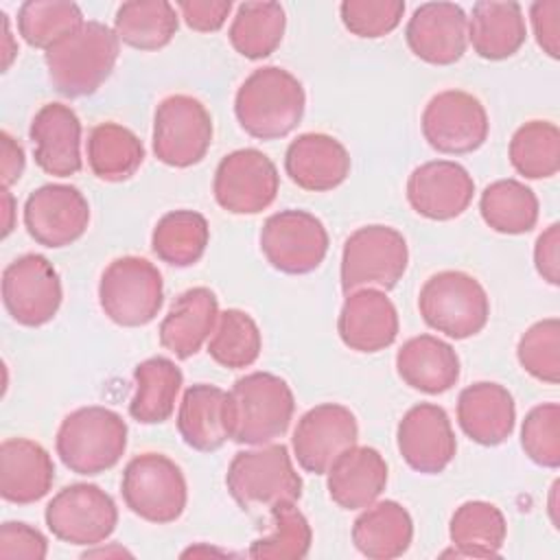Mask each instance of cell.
<instances>
[{
	"label": "cell",
	"mask_w": 560,
	"mask_h": 560,
	"mask_svg": "<svg viewBox=\"0 0 560 560\" xmlns=\"http://www.w3.org/2000/svg\"><path fill=\"white\" fill-rule=\"evenodd\" d=\"M304 107L302 83L280 66L256 68L234 96V114L241 129L258 140L289 136L300 125Z\"/></svg>",
	"instance_id": "obj_1"
},
{
	"label": "cell",
	"mask_w": 560,
	"mask_h": 560,
	"mask_svg": "<svg viewBox=\"0 0 560 560\" xmlns=\"http://www.w3.org/2000/svg\"><path fill=\"white\" fill-rule=\"evenodd\" d=\"M120 39L103 22L88 20L74 33L44 52L52 88L68 98L94 94L112 74Z\"/></svg>",
	"instance_id": "obj_2"
},
{
	"label": "cell",
	"mask_w": 560,
	"mask_h": 560,
	"mask_svg": "<svg viewBox=\"0 0 560 560\" xmlns=\"http://www.w3.org/2000/svg\"><path fill=\"white\" fill-rule=\"evenodd\" d=\"M295 398L289 383L271 372H252L228 392L230 440L262 446L282 438L291 424Z\"/></svg>",
	"instance_id": "obj_3"
},
{
	"label": "cell",
	"mask_w": 560,
	"mask_h": 560,
	"mask_svg": "<svg viewBox=\"0 0 560 560\" xmlns=\"http://www.w3.org/2000/svg\"><path fill=\"white\" fill-rule=\"evenodd\" d=\"M55 448L70 472L88 477L105 472L125 455L127 422L101 405L79 407L61 420Z\"/></svg>",
	"instance_id": "obj_4"
},
{
	"label": "cell",
	"mask_w": 560,
	"mask_h": 560,
	"mask_svg": "<svg viewBox=\"0 0 560 560\" xmlns=\"http://www.w3.org/2000/svg\"><path fill=\"white\" fill-rule=\"evenodd\" d=\"M225 488L241 510H271L302 497V479L284 444L238 451L225 472Z\"/></svg>",
	"instance_id": "obj_5"
},
{
	"label": "cell",
	"mask_w": 560,
	"mask_h": 560,
	"mask_svg": "<svg viewBox=\"0 0 560 560\" xmlns=\"http://www.w3.org/2000/svg\"><path fill=\"white\" fill-rule=\"evenodd\" d=\"M418 311L429 328L451 339H468L486 328L490 300L475 276L446 269L433 273L422 284Z\"/></svg>",
	"instance_id": "obj_6"
},
{
	"label": "cell",
	"mask_w": 560,
	"mask_h": 560,
	"mask_svg": "<svg viewBox=\"0 0 560 560\" xmlns=\"http://www.w3.org/2000/svg\"><path fill=\"white\" fill-rule=\"evenodd\" d=\"M409 262L405 236L392 225H363L354 230L341 252V289L352 293L359 289H394Z\"/></svg>",
	"instance_id": "obj_7"
},
{
	"label": "cell",
	"mask_w": 560,
	"mask_h": 560,
	"mask_svg": "<svg viewBox=\"0 0 560 560\" xmlns=\"http://www.w3.org/2000/svg\"><path fill=\"white\" fill-rule=\"evenodd\" d=\"M125 505L142 521L166 525L177 521L188 501L182 468L162 453L131 457L120 477Z\"/></svg>",
	"instance_id": "obj_8"
},
{
	"label": "cell",
	"mask_w": 560,
	"mask_h": 560,
	"mask_svg": "<svg viewBox=\"0 0 560 560\" xmlns=\"http://www.w3.org/2000/svg\"><path fill=\"white\" fill-rule=\"evenodd\" d=\"M98 302L114 324L125 328L147 326L164 304L162 273L147 258L120 256L101 276Z\"/></svg>",
	"instance_id": "obj_9"
},
{
	"label": "cell",
	"mask_w": 560,
	"mask_h": 560,
	"mask_svg": "<svg viewBox=\"0 0 560 560\" xmlns=\"http://www.w3.org/2000/svg\"><path fill=\"white\" fill-rule=\"evenodd\" d=\"M212 144V116L188 94L162 98L153 116V153L173 168L199 164Z\"/></svg>",
	"instance_id": "obj_10"
},
{
	"label": "cell",
	"mask_w": 560,
	"mask_h": 560,
	"mask_svg": "<svg viewBox=\"0 0 560 560\" xmlns=\"http://www.w3.org/2000/svg\"><path fill=\"white\" fill-rule=\"evenodd\" d=\"M260 249L273 269L289 276H304L324 262L328 254V232L324 223L306 210H280L262 223Z\"/></svg>",
	"instance_id": "obj_11"
},
{
	"label": "cell",
	"mask_w": 560,
	"mask_h": 560,
	"mask_svg": "<svg viewBox=\"0 0 560 560\" xmlns=\"http://www.w3.org/2000/svg\"><path fill=\"white\" fill-rule=\"evenodd\" d=\"M44 521L61 542L101 545L118 525V508L98 486L70 483L48 501Z\"/></svg>",
	"instance_id": "obj_12"
},
{
	"label": "cell",
	"mask_w": 560,
	"mask_h": 560,
	"mask_svg": "<svg viewBox=\"0 0 560 560\" xmlns=\"http://www.w3.org/2000/svg\"><path fill=\"white\" fill-rule=\"evenodd\" d=\"M431 149L446 155L477 151L488 138V114L481 101L464 90H444L429 98L420 118Z\"/></svg>",
	"instance_id": "obj_13"
},
{
	"label": "cell",
	"mask_w": 560,
	"mask_h": 560,
	"mask_svg": "<svg viewBox=\"0 0 560 560\" xmlns=\"http://www.w3.org/2000/svg\"><path fill=\"white\" fill-rule=\"evenodd\" d=\"M280 175L269 155L258 149H236L228 153L212 179L217 203L230 214H258L278 195Z\"/></svg>",
	"instance_id": "obj_14"
},
{
	"label": "cell",
	"mask_w": 560,
	"mask_h": 560,
	"mask_svg": "<svg viewBox=\"0 0 560 560\" xmlns=\"http://www.w3.org/2000/svg\"><path fill=\"white\" fill-rule=\"evenodd\" d=\"M63 300L61 278L42 254H24L2 271V302L20 326L37 328L48 324Z\"/></svg>",
	"instance_id": "obj_15"
},
{
	"label": "cell",
	"mask_w": 560,
	"mask_h": 560,
	"mask_svg": "<svg viewBox=\"0 0 560 560\" xmlns=\"http://www.w3.org/2000/svg\"><path fill=\"white\" fill-rule=\"evenodd\" d=\"M90 223V203L70 184H44L24 201V228L44 247L59 249L79 241Z\"/></svg>",
	"instance_id": "obj_16"
},
{
	"label": "cell",
	"mask_w": 560,
	"mask_h": 560,
	"mask_svg": "<svg viewBox=\"0 0 560 560\" xmlns=\"http://www.w3.org/2000/svg\"><path fill=\"white\" fill-rule=\"evenodd\" d=\"M357 440L359 424L354 413L339 402H322L298 420L291 448L306 472L326 475L335 459L354 446Z\"/></svg>",
	"instance_id": "obj_17"
},
{
	"label": "cell",
	"mask_w": 560,
	"mask_h": 560,
	"mask_svg": "<svg viewBox=\"0 0 560 560\" xmlns=\"http://www.w3.org/2000/svg\"><path fill=\"white\" fill-rule=\"evenodd\" d=\"M400 457L422 475L442 472L457 453L448 413L433 402H418L400 418L396 429Z\"/></svg>",
	"instance_id": "obj_18"
},
{
	"label": "cell",
	"mask_w": 560,
	"mask_h": 560,
	"mask_svg": "<svg viewBox=\"0 0 560 560\" xmlns=\"http://www.w3.org/2000/svg\"><path fill=\"white\" fill-rule=\"evenodd\" d=\"M405 39L420 61L451 66L468 48V15L455 2H424L411 13Z\"/></svg>",
	"instance_id": "obj_19"
},
{
	"label": "cell",
	"mask_w": 560,
	"mask_h": 560,
	"mask_svg": "<svg viewBox=\"0 0 560 560\" xmlns=\"http://www.w3.org/2000/svg\"><path fill=\"white\" fill-rule=\"evenodd\" d=\"M475 182L451 160H431L416 166L407 179V201L416 214L431 221H451L470 206Z\"/></svg>",
	"instance_id": "obj_20"
},
{
	"label": "cell",
	"mask_w": 560,
	"mask_h": 560,
	"mask_svg": "<svg viewBox=\"0 0 560 560\" xmlns=\"http://www.w3.org/2000/svg\"><path fill=\"white\" fill-rule=\"evenodd\" d=\"M398 311L381 289L348 293L337 317L343 346L363 354L389 348L398 337Z\"/></svg>",
	"instance_id": "obj_21"
},
{
	"label": "cell",
	"mask_w": 560,
	"mask_h": 560,
	"mask_svg": "<svg viewBox=\"0 0 560 560\" xmlns=\"http://www.w3.org/2000/svg\"><path fill=\"white\" fill-rule=\"evenodd\" d=\"M28 136L35 144V164L46 175L70 177L81 171V120L72 107L42 105L31 120Z\"/></svg>",
	"instance_id": "obj_22"
},
{
	"label": "cell",
	"mask_w": 560,
	"mask_h": 560,
	"mask_svg": "<svg viewBox=\"0 0 560 560\" xmlns=\"http://www.w3.org/2000/svg\"><path fill=\"white\" fill-rule=\"evenodd\" d=\"M284 171L298 188L326 192L350 175V153L328 133H302L287 147Z\"/></svg>",
	"instance_id": "obj_23"
},
{
	"label": "cell",
	"mask_w": 560,
	"mask_h": 560,
	"mask_svg": "<svg viewBox=\"0 0 560 560\" xmlns=\"http://www.w3.org/2000/svg\"><path fill=\"white\" fill-rule=\"evenodd\" d=\"M55 481L48 451L28 438H7L0 444V494L15 505L44 499Z\"/></svg>",
	"instance_id": "obj_24"
},
{
	"label": "cell",
	"mask_w": 560,
	"mask_h": 560,
	"mask_svg": "<svg viewBox=\"0 0 560 560\" xmlns=\"http://www.w3.org/2000/svg\"><path fill=\"white\" fill-rule=\"evenodd\" d=\"M457 422L472 442L481 446H497L505 442L514 431V398L499 383H472L459 392Z\"/></svg>",
	"instance_id": "obj_25"
},
{
	"label": "cell",
	"mask_w": 560,
	"mask_h": 560,
	"mask_svg": "<svg viewBox=\"0 0 560 560\" xmlns=\"http://www.w3.org/2000/svg\"><path fill=\"white\" fill-rule=\"evenodd\" d=\"M219 319V300L208 287H192L175 298L160 324L158 337L164 350L188 359L210 339Z\"/></svg>",
	"instance_id": "obj_26"
},
{
	"label": "cell",
	"mask_w": 560,
	"mask_h": 560,
	"mask_svg": "<svg viewBox=\"0 0 560 560\" xmlns=\"http://www.w3.org/2000/svg\"><path fill=\"white\" fill-rule=\"evenodd\" d=\"M328 497L341 510L372 505L387 486V464L372 446H350L328 468Z\"/></svg>",
	"instance_id": "obj_27"
},
{
	"label": "cell",
	"mask_w": 560,
	"mask_h": 560,
	"mask_svg": "<svg viewBox=\"0 0 560 560\" xmlns=\"http://www.w3.org/2000/svg\"><path fill=\"white\" fill-rule=\"evenodd\" d=\"M396 372L405 385L422 394H444L459 381V357L440 337L418 335L396 352Z\"/></svg>",
	"instance_id": "obj_28"
},
{
	"label": "cell",
	"mask_w": 560,
	"mask_h": 560,
	"mask_svg": "<svg viewBox=\"0 0 560 560\" xmlns=\"http://www.w3.org/2000/svg\"><path fill=\"white\" fill-rule=\"evenodd\" d=\"M177 431L199 453L221 448L230 440L228 392L210 383L190 385L177 409Z\"/></svg>",
	"instance_id": "obj_29"
},
{
	"label": "cell",
	"mask_w": 560,
	"mask_h": 560,
	"mask_svg": "<svg viewBox=\"0 0 560 560\" xmlns=\"http://www.w3.org/2000/svg\"><path fill=\"white\" fill-rule=\"evenodd\" d=\"M527 39V26L518 2L479 0L468 18V42L472 50L488 61H503L521 50Z\"/></svg>",
	"instance_id": "obj_30"
},
{
	"label": "cell",
	"mask_w": 560,
	"mask_h": 560,
	"mask_svg": "<svg viewBox=\"0 0 560 560\" xmlns=\"http://www.w3.org/2000/svg\"><path fill=\"white\" fill-rule=\"evenodd\" d=\"M413 540V521L398 501H374L352 523V542L370 560L400 558Z\"/></svg>",
	"instance_id": "obj_31"
},
{
	"label": "cell",
	"mask_w": 560,
	"mask_h": 560,
	"mask_svg": "<svg viewBox=\"0 0 560 560\" xmlns=\"http://www.w3.org/2000/svg\"><path fill=\"white\" fill-rule=\"evenodd\" d=\"M136 392L129 400V416L140 424H160L175 411L184 374L166 357H149L133 370Z\"/></svg>",
	"instance_id": "obj_32"
},
{
	"label": "cell",
	"mask_w": 560,
	"mask_h": 560,
	"mask_svg": "<svg viewBox=\"0 0 560 560\" xmlns=\"http://www.w3.org/2000/svg\"><path fill=\"white\" fill-rule=\"evenodd\" d=\"M448 536L455 549L446 553L466 558H494L505 542L508 523L494 503L466 501L453 512Z\"/></svg>",
	"instance_id": "obj_33"
},
{
	"label": "cell",
	"mask_w": 560,
	"mask_h": 560,
	"mask_svg": "<svg viewBox=\"0 0 560 560\" xmlns=\"http://www.w3.org/2000/svg\"><path fill=\"white\" fill-rule=\"evenodd\" d=\"M88 164L103 182H125L144 160L142 140L118 122H101L88 136Z\"/></svg>",
	"instance_id": "obj_34"
},
{
	"label": "cell",
	"mask_w": 560,
	"mask_h": 560,
	"mask_svg": "<svg viewBox=\"0 0 560 560\" xmlns=\"http://www.w3.org/2000/svg\"><path fill=\"white\" fill-rule=\"evenodd\" d=\"M179 28L175 7L166 0L122 2L114 18L116 37L136 50H158L171 44Z\"/></svg>",
	"instance_id": "obj_35"
},
{
	"label": "cell",
	"mask_w": 560,
	"mask_h": 560,
	"mask_svg": "<svg viewBox=\"0 0 560 560\" xmlns=\"http://www.w3.org/2000/svg\"><path fill=\"white\" fill-rule=\"evenodd\" d=\"M483 223L499 234H525L538 223V197L518 179H497L479 197Z\"/></svg>",
	"instance_id": "obj_36"
},
{
	"label": "cell",
	"mask_w": 560,
	"mask_h": 560,
	"mask_svg": "<svg viewBox=\"0 0 560 560\" xmlns=\"http://www.w3.org/2000/svg\"><path fill=\"white\" fill-rule=\"evenodd\" d=\"M210 241L203 214L195 210H171L153 228L151 249L171 267H190L201 260Z\"/></svg>",
	"instance_id": "obj_37"
},
{
	"label": "cell",
	"mask_w": 560,
	"mask_h": 560,
	"mask_svg": "<svg viewBox=\"0 0 560 560\" xmlns=\"http://www.w3.org/2000/svg\"><path fill=\"white\" fill-rule=\"evenodd\" d=\"M284 9L278 2H241L232 18L228 39L245 59H265L284 37Z\"/></svg>",
	"instance_id": "obj_38"
},
{
	"label": "cell",
	"mask_w": 560,
	"mask_h": 560,
	"mask_svg": "<svg viewBox=\"0 0 560 560\" xmlns=\"http://www.w3.org/2000/svg\"><path fill=\"white\" fill-rule=\"evenodd\" d=\"M510 164L525 179H547L560 171V129L551 120H529L510 140Z\"/></svg>",
	"instance_id": "obj_39"
},
{
	"label": "cell",
	"mask_w": 560,
	"mask_h": 560,
	"mask_svg": "<svg viewBox=\"0 0 560 560\" xmlns=\"http://www.w3.org/2000/svg\"><path fill=\"white\" fill-rule=\"evenodd\" d=\"M262 350V337L254 317L241 308L219 313L217 326L208 339V354L221 368L243 370L256 363Z\"/></svg>",
	"instance_id": "obj_40"
},
{
	"label": "cell",
	"mask_w": 560,
	"mask_h": 560,
	"mask_svg": "<svg viewBox=\"0 0 560 560\" xmlns=\"http://www.w3.org/2000/svg\"><path fill=\"white\" fill-rule=\"evenodd\" d=\"M79 4L66 0H26L18 9V31L22 39L48 50L83 24Z\"/></svg>",
	"instance_id": "obj_41"
},
{
	"label": "cell",
	"mask_w": 560,
	"mask_h": 560,
	"mask_svg": "<svg viewBox=\"0 0 560 560\" xmlns=\"http://www.w3.org/2000/svg\"><path fill=\"white\" fill-rule=\"evenodd\" d=\"M271 532L249 545L247 556L258 560H302L306 558L313 540L306 516L298 510L295 501L278 503L269 510Z\"/></svg>",
	"instance_id": "obj_42"
},
{
	"label": "cell",
	"mask_w": 560,
	"mask_h": 560,
	"mask_svg": "<svg viewBox=\"0 0 560 560\" xmlns=\"http://www.w3.org/2000/svg\"><path fill=\"white\" fill-rule=\"evenodd\" d=\"M516 359L529 376L556 385L560 381V319L547 317L532 324L518 339Z\"/></svg>",
	"instance_id": "obj_43"
},
{
	"label": "cell",
	"mask_w": 560,
	"mask_h": 560,
	"mask_svg": "<svg viewBox=\"0 0 560 560\" xmlns=\"http://www.w3.org/2000/svg\"><path fill=\"white\" fill-rule=\"evenodd\" d=\"M521 446L525 455L542 466H560V405L542 402L527 411L521 427Z\"/></svg>",
	"instance_id": "obj_44"
},
{
	"label": "cell",
	"mask_w": 560,
	"mask_h": 560,
	"mask_svg": "<svg viewBox=\"0 0 560 560\" xmlns=\"http://www.w3.org/2000/svg\"><path fill=\"white\" fill-rule=\"evenodd\" d=\"M402 0H343L339 15L343 26L363 39L389 35L402 20Z\"/></svg>",
	"instance_id": "obj_45"
},
{
	"label": "cell",
	"mask_w": 560,
	"mask_h": 560,
	"mask_svg": "<svg viewBox=\"0 0 560 560\" xmlns=\"http://www.w3.org/2000/svg\"><path fill=\"white\" fill-rule=\"evenodd\" d=\"M48 553V540L28 523L7 521L0 527V558H31L44 560Z\"/></svg>",
	"instance_id": "obj_46"
},
{
	"label": "cell",
	"mask_w": 560,
	"mask_h": 560,
	"mask_svg": "<svg viewBox=\"0 0 560 560\" xmlns=\"http://www.w3.org/2000/svg\"><path fill=\"white\" fill-rule=\"evenodd\" d=\"M536 44L551 59L560 57V0H536L529 7Z\"/></svg>",
	"instance_id": "obj_47"
},
{
	"label": "cell",
	"mask_w": 560,
	"mask_h": 560,
	"mask_svg": "<svg viewBox=\"0 0 560 560\" xmlns=\"http://www.w3.org/2000/svg\"><path fill=\"white\" fill-rule=\"evenodd\" d=\"M177 9L188 28L197 33H214L225 24L232 11V2L230 0H179Z\"/></svg>",
	"instance_id": "obj_48"
},
{
	"label": "cell",
	"mask_w": 560,
	"mask_h": 560,
	"mask_svg": "<svg viewBox=\"0 0 560 560\" xmlns=\"http://www.w3.org/2000/svg\"><path fill=\"white\" fill-rule=\"evenodd\" d=\"M534 265L538 276L558 287L560 284V225L551 223L534 245Z\"/></svg>",
	"instance_id": "obj_49"
},
{
	"label": "cell",
	"mask_w": 560,
	"mask_h": 560,
	"mask_svg": "<svg viewBox=\"0 0 560 560\" xmlns=\"http://www.w3.org/2000/svg\"><path fill=\"white\" fill-rule=\"evenodd\" d=\"M0 155H2V171H0V179H2V188H11L24 173L26 166V158H24V149L20 147V142L9 133L2 131L0 133Z\"/></svg>",
	"instance_id": "obj_50"
},
{
	"label": "cell",
	"mask_w": 560,
	"mask_h": 560,
	"mask_svg": "<svg viewBox=\"0 0 560 560\" xmlns=\"http://www.w3.org/2000/svg\"><path fill=\"white\" fill-rule=\"evenodd\" d=\"M2 210H4V223H2V238H7L13 230V217H15V199L9 188H2Z\"/></svg>",
	"instance_id": "obj_51"
},
{
	"label": "cell",
	"mask_w": 560,
	"mask_h": 560,
	"mask_svg": "<svg viewBox=\"0 0 560 560\" xmlns=\"http://www.w3.org/2000/svg\"><path fill=\"white\" fill-rule=\"evenodd\" d=\"M0 18H2V28H4V48H2V70H7V68L11 66V61H13V57L18 55V48H15V46H11V42H13V35H11V31H9V20H7V13H4V11H0Z\"/></svg>",
	"instance_id": "obj_52"
}]
</instances>
